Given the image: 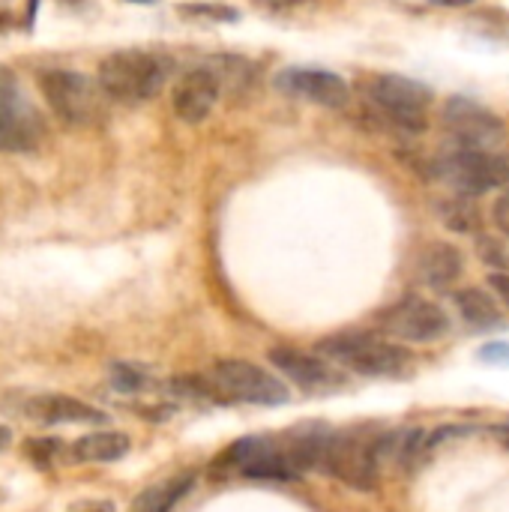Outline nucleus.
Listing matches in <instances>:
<instances>
[{"instance_id":"1","label":"nucleus","mask_w":509,"mask_h":512,"mask_svg":"<svg viewBox=\"0 0 509 512\" xmlns=\"http://www.w3.org/2000/svg\"><path fill=\"white\" fill-rule=\"evenodd\" d=\"M168 72H171L168 57L144 48H123L99 63L96 81L111 102L135 108L150 102L165 87Z\"/></svg>"},{"instance_id":"2","label":"nucleus","mask_w":509,"mask_h":512,"mask_svg":"<svg viewBox=\"0 0 509 512\" xmlns=\"http://www.w3.org/2000/svg\"><path fill=\"white\" fill-rule=\"evenodd\" d=\"M39 90L54 117H60L66 126H99L108 117V96L99 87V81L75 72V69H45L39 75Z\"/></svg>"},{"instance_id":"3","label":"nucleus","mask_w":509,"mask_h":512,"mask_svg":"<svg viewBox=\"0 0 509 512\" xmlns=\"http://www.w3.org/2000/svg\"><path fill=\"white\" fill-rule=\"evenodd\" d=\"M366 99L390 126L420 135L429 126V111H432L435 96H432V87H426L417 78L378 72L366 81Z\"/></svg>"},{"instance_id":"4","label":"nucleus","mask_w":509,"mask_h":512,"mask_svg":"<svg viewBox=\"0 0 509 512\" xmlns=\"http://www.w3.org/2000/svg\"><path fill=\"white\" fill-rule=\"evenodd\" d=\"M321 354L366 378H405L414 369V357L402 345H393L369 333H342L324 339Z\"/></svg>"},{"instance_id":"5","label":"nucleus","mask_w":509,"mask_h":512,"mask_svg":"<svg viewBox=\"0 0 509 512\" xmlns=\"http://www.w3.org/2000/svg\"><path fill=\"white\" fill-rule=\"evenodd\" d=\"M441 129L453 150H489L495 153L507 141L504 120L471 96H450L441 108Z\"/></svg>"},{"instance_id":"6","label":"nucleus","mask_w":509,"mask_h":512,"mask_svg":"<svg viewBox=\"0 0 509 512\" xmlns=\"http://www.w3.org/2000/svg\"><path fill=\"white\" fill-rule=\"evenodd\" d=\"M435 177L459 195H486L509 186V156L498 150H450L435 162Z\"/></svg>"},{"instance_id":"7","label":"nucleus","mask_w":509,"mask_h":512,"mask_svg":"<svg viewBox=\"0 0 509 512\" xmlns=\"http://www.w3.org/2000/svg\"><path fill=\"white\" fill-rule=\"evenodd\" d=\"M381 438H366V435H330L327 444V456H324V474H330L333 480L369 492L378 483V465H381V453H378Z\"/></svg>"},{"instance_id":"8","label":"nucleus","mask_w":509,"mask_h":512,"mask_svg":"<svg viewBox=\"0 0 509 512\" xmlns=\"http://www.w3.org/2000/svg\"><path fill=\"white\" fill-rule=\"evenodd\" d=\"M45 123L24 99L15 75L0 69V153H30L42 144Z\"/></svg>"},{"instance_id":"9","label":"nucleus","mask_w":509,"mask_h":512,"mask_svg":"<svg viewBox=\"0 0 509 512\" xmlns=\"http://www.w3.org/2000/svg\"><path fill=\"white\" fill-rule=\"evenodd\" d=\"M216 468L222 471L234 468L249 480H270V483H285L297 477V471L285 456V444H279L276 438H255V435L234 441L222 453V459H216Z\"/></svg>"},{"instance_id":"10","label":"nucleus","mask_w":509,"mask_h":512,"mask_svg":"<svg viewBox=\"0 0 509 512\" xmlns=\"http://www.w3.org/2000/svg\"><path fill=\"white\" fill-rule=\"evenodd\" d=\"M213 390L252 405H282L288 402V387L267 369L249 360H219L213 366Z\"/></svg>"},{"instance_id":"11","label":"nucleus","mask_w":509,"mask_h":512,"mask_svg":"<svg viewBox=\"0 0 509 512\" xmlns=\"http://www.w3.org/2000/svg\"><path fill=\"white\" fill-rule=\"evenodd\" d=\"M273 87L285 96L306 99L324 108H345L351 99V87L339 72L321 66H285L276 72Z\"/></svg>"},{"instance_id":"12","label":"nucleus","mask_w":509,"mask_h":512,"mask_svg":"<svg viewBox=\"0 0 509 512\" xmlns=\"http://www.w3.org/2000/svg\"><path fill=\"white\" fill-rule=\"evenodd\" d=\"M384 324L402 342H435V339L447 336V330H450L447 312L438 303L423 300V297H405L402 303H396L387 312Z\"/></svg>"},{"instance_id":"13","label":"nucleus","mask_w":509,"mask_h":512,"mask_svg":"<svg viewBox=\"0 0 509 512\" xmlns=\"http://www.w3.org/2000/svg\"><path fill=\"white\" fill-rule=\"evenodd\" d=\"M222 93L225 90H222L219 75L210 69V63H204V66H195V69L183 72V78L174 84L171 105H174V114L183 123H201V120H207L213 114Z\"/></svg>"},{"instance_id":"14","label":"nucleus","mask_w":509,"mask_h":512,"mask_svg":"<svg viewBox=\"0 0 509 512\" xmlns=\"http://www.w3.org/2000/svg\"><path fill=\"white\" fill-rule=\"evenodd\" d=\"M24 417L39 426H102L105 411L60 393H42L24 402Z\"/></svg>"},{"instance_id":"15","label":"nucleus","mask_w":509,"mask_h":512,"mask_svg":"<svg viewBox=\"0 0 509 512\" xmlns=\"http://www.w3.org/2000/svg\"><path fill=\"white\" fill-rule=\"evenodd\" d=\"M270 363L273 369H279L288 381H294L297 387L303 390H312V393H324V390H336L342 384L339 372L330 369L324 360H318L315 354H306L300 348H291V345H279L270 351Z\"/></svg>"},{"instance_id":"16","label":"nucleus","mask_w":509,"mask_h":512,"mask_svg":"<svg viewBox=\"0 0 509 512\" xmlns=\"http://www.w3.org/2000/svg\"><path fill=\"white\" fill-rule=\"evenodd\" d=\"M465 270V258L450 243H429L417 258V273L429 288H450Z\"/></svg>"},{"instance_id":"17","label":"nucleus","mask_w":509,"mask_h":512,"mask_svg":"<svg viewBox=\"0 0 509 512\" xmlns=\"http://www.w3.org/2000/svg\"><path fill=\"white\" fill-rule=\"evenodd\" d=\"M195 489V474H174L150 489H144L135 501L132 512H174V507Z\"/></svg>"},{"instance_id":"18","label":"nucleus","mask_w":509,"mask_h":512,"mask_svg":"<svg viewBox=\"0 0 509 512\" xmlns=\"http://www.w3.org/2000/svg\"><path fill=\"white\" fill-rule=\"evenodd\" d=\"M129 453V438L123 432H93L72 444L75 462H117Z\"/></svg>"},{"instance_id":"19","label":"nucleus","mask_w":509,"mask_h":512,"mask_svg":"<svg viewBox=\"0 0 509 512\" xmlns=\"http://www.w3.org/2000/svg\"><path fill=\"white\" fill-rule=\"evenodd\" d=\"M453 303H456L459 315L468 321V327H474V330H489V327L501 324V309L483 288H462L453 294Z\"/></svg>"},{"instance_id":"20","label":"nucleus","mask_w":509,"mask_h":512,"mask_svg":"<svg viewBox=\"0 0 509 512\" xmlns=\"http://www.w3.org/2000/svg\"><path fill=\"white\" fill-rule=\"evenodd\" d=\"M210 69L219 75L222 90H234V93L249 90V87H252V78H255L252 63H249V60H243V57H234V54L213 57V60H210Z\"/></svg>"},{"instance_id":"21","label":"nucleus","mask_w":509,"mask_h":512,"mask_svg":"<svg viewBox=\"0 0 509 512\" xmlns=\"http://www.w3.org/2000/svg\"><path fill=\"white\" fill-rule=\"evenodd\" d=\"M441 219L450 231H459V234H471L480 225V213H477V204L471 201V195H456V198L444 201Z\"/></svg>"},{"instance_id":"22","label":"nucleus","mask_w":509,"mask_h":512,"mask_svg":"<svg viewBox=\"0 0 509 512\" xmlns=\"http://www.w3.org/2000/svg\"><path fill=\"white\" fill-rule=\"evenodd\" d=\"M150 375L144 366H129V363H114L111 366V384L120 393H141L147 387Z\"/></svg>"},{"instance_id":"23","label":"nucleus","mask_w":509,"mask_h":512,"mask_svg":"<svg viewBox=\"0 0 509 512\" xmlns=\"http://www.w3.org/2000/svg\"><path fill=\"white\" fill-rule=\"evenodd\" d=\"M180 15L198 18V21H237L240 12L225 3H183Z\"/></svg>"},{"instance_id":"24","label":"nucleus","mask_w":509,"mask_h":512,"mask_svg":"<svg viewBox=\"0 0 509 512\" xmlns=\"http://www.w3.org/2000/svg\"><path fill=\"white\" fill-rule=\"evenodd\" d=\"M57 453H60V444L54 438H33L27 444V456L36 462V468H48Z\"/></svg>"},{"instance_id":"25","label":"nucleus","mask_w":509,"mask_h":512,"mask_svg":"<svg viewBox=\"0 0 509 512\" xmlns=\"http://www.w3.org/2000/svg\"><path fill=\"white\" fill-rule=\"evenodd\" d=\"M480 360L486 363H498V366H509V342H489L480 348Z\"/></svg>"},{"instance_id":"26","label":"nucleus","mask_w":509,"mask_h":512,"mask_svg":"<svg viewBox=\"0 0 509 512\" xmlns=\"http://www.w3.org/2000/svg\"><path fill=\"white\" fill-rule=\"evenodd\" d=\"M306 3H312V0H255V6H258V9L273 12V15L294 12V9H300V6H306Z\"/></svg>"},{"instance_id":"27","label":"nucleus","mask_w":509,"mask_h":512,"mask_svg":"<svg viewBox=\"0 0 509 512\" xmlns=\"http://www.w3.org/2000/svg\"><path fill=\"white\" fill-rule=\"evenodd\" d=\"M492 219H495L498 231L509 237V189L504 195H498V201H495V207H492Z\"/></svg>"},{"instance_id":"28","label":"nucleus","mask_w":509,"mask_h":512,"mask_svg":"<svg viewBox=\"0 0 509 512\" xmlns=\"http://www.w3.org/2000/svg\"><path fill=\"white\" fill-rule=\"evenodd\" d=\"M489 285L495 288V294L504 300L509 306V270H498V273H492L489 276Z\"/></svg>"},{"instance_id":"29","label":"nucleus","mask_w":509,"mask_h":512,"mask_svg":"<svg viewBox=\"0 0 509 512\" xmlns=\"http://www.w3.org/2000/svg\"><path fill=\"white\" fill-rule=\"evenodd\" d=\"M492 435L498 438V444H501V447H507V450H509V423L492 426Z\"/></svg>"},{"instance_id":"30","label":"nucleus","mask_w":509,"mask_h":512,"mask_svg":"<svg viewBox=\"0 0 509 512\" xmlns=\"http://www.w3.org/2000/svg\"><path fill=\"white\" fill-rule=\"evenodd\" d=\"M9 444H12V432H9L6 426H0V453H3Z\"/></svg>"},{"instance_id":"31","label":"nucleus","mask_w":509,"mask_h":512,"mask_svg":"<svg viewBox=\"0 0 509 512\" xmlns=\"http://www.w3.org/2000/svg\"><path fill=\"white\" fill-rule=\"evenodd\" d=\"M432 3H441V6H465L471 0H432Z\"/></svg>"},{"instance_id":"32","label":"nucleus","mask_w":509,"mask_h":512,"mask_svg":"<svg viewBox=\"0 0 509 512\" xmlns=\"http://www.w3.org/2000/svg\"><path fill=\"white\" fill-rule=\"evenodd\" d=\"M87 512H114L108 504H87Z\"/></svg>"},{"instance_id":"33","label":"nucleus","mask_w":509,"mask_h":512,"mask_svg":"<svg viewBox=\"0 0 509 512\" xmlns=\"http://www.w3.org/2000/svg\"><path fill=\"white\" fill-rule=\"evenodd\" d=\"M129 3H147V0H129Z\"/></svg>"}]
</instances>
